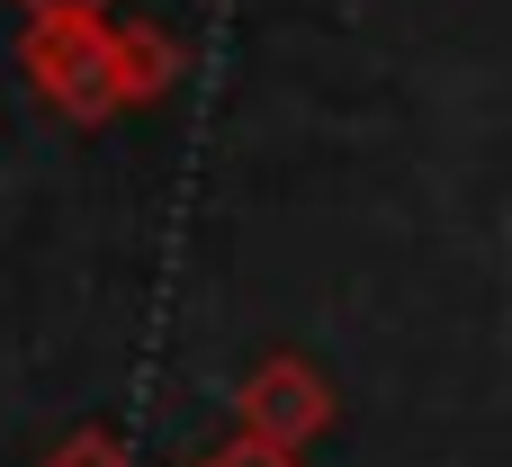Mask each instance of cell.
Listing matches in <instances>:
<instances>
[{
  "mask_svg": "<svg viewBox=\"0 0 512 467\" xmlns=\"http://www.w3.org/2000/svg\"><path fill=\"white\" fill-rule=\"evenodd\" d=\"M18 72H27V90H36L54 117H72V126H99V117L126 108V90H117V18H108V9L27 18Z\"/></svg>",
  "mask_w": 512,
  "mask_h": 467,
  "instance_id": "obj_1",
  "label": "cell"
},
{
  "mask_svg": "<svg viewBox=\"0 0 512 467\" xmlns=\"http://www.w3.org/2000/svg\"><path fill=\"white\" fill-rule=\"evenodd\" d=\"M324 423H333V387H324V369H315V360L270 351V360H252V369H243V387H234V432L279 441V450H306Z\"/></svg>",
  "mask_w": 512,
  "mask_h": 467,
  "instance_id": "obj_2",
  "label": "cell"
},
{
  "mask_svg": "<svg viewBox=\"0 0 512 467\" xmlns=\"http://www.w3.org/2000/svg\"><path fill=\"white\" fill-rule=\"evenodd\" d=\"M171 81H180V45H171L162 27L126 18V27H117V90H126V108H153Z\"/></svg>",
  "mask_w": 512,
  "mask_h": 467,
  "instance_id": "obj_3",
  "label": "cell"
},
{
  "mask_svg": "<svg viewBox=\"0 0 512 467\" xmlns=\"http://www.w3.org/2000/svg\"><path fill=\"white\" fill-rule=\"evenodd\" d=\"M45 467H135V450H126L108 423H72V432L45 450Z\"/></svg>",
  "mask_w": 512,
  "mask_h": 467,
  "instance_id": "obj_4",
  "label": "cell"
},
{
  "mask_svg": "<svg viewBox=\"0 0 512 467\" xmlns=\"http://www.w3.org/2000/svg\"><path fill=\"white\" fill-rule=\"evenodd\" d=\"M207 467H297V450H279V441H252V432H234V441H225V450H216Z\"/></svg>",
  "mask_w": 512,
  "mask_h": 467,
  "instance_id": "obj_5",
  "label": "cell"
},
{
  "mask_svg": "<svg viewBox=\"0 0 512 467\" xmlns=\"http://www.w3.org/2000/svg\"><path fill=\"white\" fill-rule=\"evenodd\" d=\"M27 18H54V9H117V0H18Z\"/></svg>",
  "mask_w": 512,
  "mask_h": 467,
  "instance_id": "obj_6",
  "label": "cell"
}]
</instances>
